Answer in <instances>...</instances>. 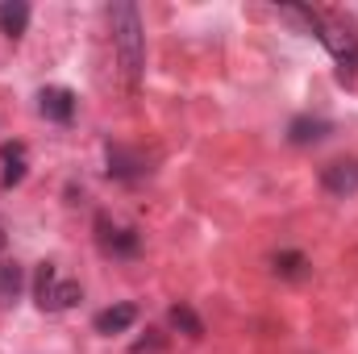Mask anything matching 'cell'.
<instances>
[{"label":"cell","instance_id":"cell-12","mask_svg":"<svg viewBox=\"0 0 358 354\" xmlns=\"http://www.w3.org/2000/svg\"><path fill=\"white\" fill-rule=\"evenodd\" d=\"M171 325H176L179 334H187V338H200L204 334V321L192 313V304H176L171 309Z\"/></svg>","mask_w":358,"mask_h":354},{"label":"cell","instance_id":"cell-11","mask_svg":"<svg viewBox=\"0 0 358 354\" xmlns=\"http://www.w3.org/2000/svg\"><path fill=\"white\" fill-rule=\"evenodd\" d=\"M25 179V146L13 142L4 146V183H21Z\"/></svg>","mask_w":358,"mask_h":354},{"label":"cell","instance_id":"cell-2","mask_svg":"<svg viewBox=\"0 0 358 354\" xmlns=\"http://www.w3.org/2000/svg\"><path fill=\"white\" fill-rule=\"evenodd\" d=\"M34 296H38V309H46V313H63V309H71V304H80V300H84L80 283H76V279H59V267H55V263L38 267Z\"/></svg>","mask_w":358,"mask_h":354},{"label":"cell","instance_id":"cell-6","mask_svg":"<svg viewBox=\"0 0 358 354\" xmlns=\"http://www.w3.org/2000/svg\"><path fill=\"white\" fill-rule=\"evenodd\" d=\"M134 321H138V309H134V304H113V309L96 313V334L113 338V334H125Z\"/></svg>","mask_w":358,"mask_h":354},{"label":"cell","instance_id":"cell-4","mask_svg":"<svg viewBox=\"0 0 358 354\" xmlns=\"http://www.w3.org/2000/svg\"><path fill=\"white\" fill-rule=\"evenodd\" d=\"M38 108H42L46 121H71L76 117V96H71V88H42Z\"/></svg>","mask_w":358,"mask_h":354},{"label":"cell","instance_id":"cell-13","mask_svg":"<svg viewBox=\"0 0 358 354\" xmlns=\"http://www.w3.org/2000/svg\"><path fill=\"white\" fill-rule=\"evenodd\" d=\"M17 292H21V267L4 263V267H0V300H4V304H13V300H17Z\"/></svg>","mask_w":358,"mask_h":354},{"label":"cell","instance_id":"cell-10","mask_svg":"<svg viewBox=\"0 0 358 354\" xmlns=\"http://www.w3.org/2000/svg\"><path fill=\"white\" fill-rule=\"evenodd\" d=\"M271 267H275V275H283V279H300V275L308 271V259H304L300 250H279V255L271 259Z\"/></svg>","mask_w":358,"mask_h":354},{"label":"cell","instance_id":"cell-5","mask_svg":"<svg viewBox=\"0 0 358 354\" xmlns=\"http://www.w3.org/2000/svg\"><path fill=\"white\" fill-rule=\"evenodd\" d=\"M96 229H100V246L108 255H138V229H117L104 217L96 221Z\"/></svg>","mask_w":358,"mask_h":354},{"label":"cell","instance_id":"cell-1","mask_svg":"<svg viewBox=\"0 0 358 354\" xmlns=\"http://www.w3.org/2000/svg\"><path fill=\"white\" fill-rule=\"evenodd\" d=\"M108 25H113V50H117V67H121V80L129 88H138V76H142V63H146V34H142V17L134 4H113L108 8Z\"/></svg>","mask_w":358,"mask_h":354},{"label":"cell","instance_id":"cell-8","mask_svg":"<svg viewBox=\"0 0 358 354\" xmlns=\"http://www.w3.org/2000/svg\"><path fill=\"white\" fill-rule=\"evenodd\" d=\"M329 134V121H321V117H296L292 125H287V142L292 146H313V142H321Z\"/></svg>","mask_w":358,"mask_h":354},{"label":"cell","instance_id":"cell-7","mask_svg":"<svg viewBox=\"0 0 358 354\" xmlns=\"http://www.w3.org/2000/svg\"><path fill=\"white\" fill-rule=\"evenodd\" d=\"M108 176L134 183V179L146 176V167H142V159H138V155H129L125 146H108Z\"/></svg>","mask_w":358,"mask_h":354},{"label":"cell","instance_id":"cell-3","mask_svg":"<svg viewBox=\"0 0 358 354\" xmlns=\"http://www.w3.org/2000/svg\"><path fill=\"white\" fill-rule=\"evenodd\" d=\"M321 187L338 200H350L358 196V159H338V163H325L321 167Z\"/></svg>","mask_w":358,"mask_h":354},{"label":"cell","instance_id":"cell-9","mask_svg":"<svg viewBox=\"0 0 358 354\" xmlns=\"http://www.w3.org/2000/svg\"><path fill=\"white\" fill-rule=\"evenodd\" d=\"M25 25H29V4H21V0L0 4V29H4L8 38H21Z\"/></svg>","mask_w":358,"mask_h":354}]
</instances>
